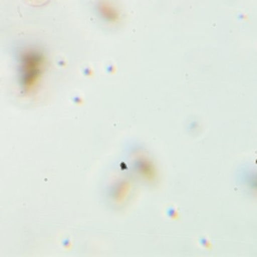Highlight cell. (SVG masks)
I'll use <instances>...</instances> for the list:
<instances>
[]
</instances>
